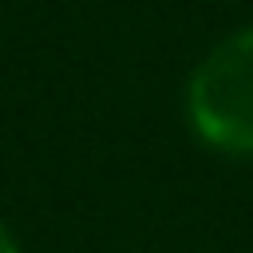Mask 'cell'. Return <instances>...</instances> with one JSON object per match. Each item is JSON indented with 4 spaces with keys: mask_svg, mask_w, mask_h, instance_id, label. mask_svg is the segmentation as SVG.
Here are the masks:
<instances>
[{
    "mask_svg": "<svg viewBox=\"0 0 253 253\" xmlns=\"http://www.w3.org/2000/svg\"><path fill=\"white\" fill-rule=\"evenodd\" d=\"M190 115L221 150H253V32L217 43L190 79Z\"/></svg>",
    "mask_w": 253,
    "mask_h": 253,
    "instance_id": "1",
    "label": "cell"
},
{
    "mask_svg": "<svg viewBox=\"0 0 253 253\" xmlns=\"http://www.w3.org/2000/svg\"><path fill=\"white\" fill-rule=\"evenodd\" d=\"M0 253H16V245H12V237L0 229Z\"/></svg>",
    "mask_w": 253,
    "mask_h": 253,
    "instance_id": "2",
    "label": "cell"
}]
</instances>
